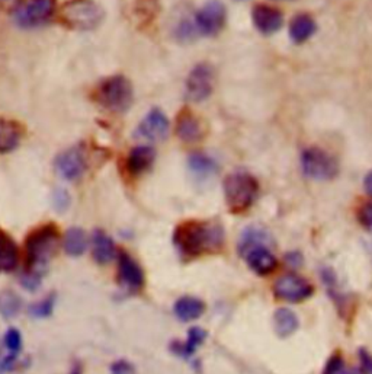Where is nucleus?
Returning <instances> with one entry per match:
<instances>
[{"label": "nucleus", "instance_id": "nucleus-19", "mask_svg": "<svg viewBox=\"0 0 372 374\" xmlns=\"http://www.w3.org/2000/svg\"><path fill=\"white\" fill-rule=\"evenodd\" d=\"M205 310V305L198 297L183 295L179 300H176L173 306L175 316L182 322H192L202 316Z\"/></svg>", "mask_w": 372, "mask_h": 374}, {"label": "nucleus", "instance_id": "nucleus-36", "mask_svg": "<svg viewBox=\"0 0 372 374\" xmlns=\"http://www.w3.org/2000/svg\"><path fill=\"white\" fill-rule=\"evenodd\" d=\"M361 361H362L363 370L366 373L372 374V357L366 351H363V350H361Z\"/></svg>", "mask_w": 372, "mask_h": 374}, {"label": "nucleus", "instance_id": "nucleus-27", "mask_svg": "<svg viewBox=\"0 0 372 374\" xmlns=\"http://www.w3.org/2000/svg\"><path fill=\"white\" fill-rule=\"evenodd\" d=\"M56 302H57L56 293H50L47 297L43 298V300L31 305L29 309H28V313L33 319H47L53 315L54 308H56Z\"/></svg>", "mask_w": 372, "mask_h": 374}, {"label": "nucleus", "instance_id": "nucleus-8", "mask_svg": "<svg viewBox=\"0 0 372 374\" xmlns=\"http://www.w3.org/2000/svg\"><path fill=\"white\" fill-rule=\"evenodd\" d=\"M56 12V0H28L15 12V22L25 29L41 26Z\"/></svg>", "mask_w": 372, "mask_h": 374}, {"label": "nucleus", "instance_id": "nucleus-30", "mask_svg": "<svg viewBox=\"0 0 372 374\" xmlns=\"http://www.w3.org/2000/svg\"><path fill=\"white\" fill-rule=\"evenodd\" d=\"M4 343L5 347L9 353L14 354H19V351L22 350V335L16 328H9L4 336Z\"/></svg>", "mask_w": 372, "mask_h": 374}, {"label": "nucleus", "instance_id": "nucleus-23", "mask_svg": "<svg viewBox=\"0 0 372 374\" xmlns=\"http://www.w3.org/2000/svg\"><path fill=\"white\" fill-rule=\"evenodd\" d=\"M299 326H300L299 318H296V315L292 310L286 308H281L275 312L274 328L277 335L281 336V338H286V336L292 335L296 329H299Z\"/></svg>", "mask_w": 372, "mask_h": 374}, {"label": "nucleus", "instance_id": "nucleus-15", "mask_svg": "<svg viewBox=\"0 0 372 374\" xmlns=\"http://www.w3.org/2000/svg\"><path fill=\"white\" fill-rule=\"evenodd\" d=\"M252 19L254 26L267 35L275 34L277 31H279V28L282 26L284 18L282 14L272 6L268 5H257L253 8L252 12Z\"/></svg>", "mask_w": 372, "mask_h": 374}, {"label": "nucleus", "instance_id": "nucleus-7", "mask_svg": "<svg viewBox=\"0 0 372 374\" xmlns=\"http://www.w3.org/2000/svg\"><path fill=\"white\" fill-rule=\"evenodd\" d=\"M304 173L316 181H330L339 172V165L331 155L323 148L310 147L301 156Z\"/></svg>", "mask_w": 372, "mask_h": 374}, {"label": "nucleus", "instance_id": "nucleus-4", "mask_svg": "<svg viewBox=\"0 0 372 374\" xmlns=\"http://www.w3.org/2000/svg\"><path fill=\"white\" fill-rule=\"evenodd\" d=\"M259 196L257 181L246 172L230 173L224 181V197L229 210L234 214L247 211Z\"/></svg>", "mask_w": 372, "mask_h": 374}, {"label": "nucleus", "instance_id": "nucleus-14", "mask_svg": "<svg viewBox=\"0 0 372 374\" xmlns=\"http://www.w3.org/2000/svg\"><path fill=\"white\" fill-rule=\"evenodd\" d=\"M118 281L133 291L143 288L145 281L140 264L124 251L118 252Z\"/></svg>", "mask_w": 372, "mask_h": 374}, {"label": "nucleus", "instance_id": "nucleus-37", "mask_svg": "<svg viewBox=\"0 0 372 374\" xmlns=\"http://www.w3.org/2000/svg\"><path fill=\"white\" fill-rule=\"evenodd\" d=\"M21 2L22 0H0V5L8 9H12V8L18 9L21 6Z\"/></svg>", "mask_w": 372, "mask_h": 374}, {"label": "nucleus", "instance_id": "nucleus-12", "mask_svg": "<svg viewBox=\"0 0 372 374\" xmlns=\"http://www.w3.org/2000/svg\"><path fill=\"white\" fill-rule=\"evenodd\" d=\"M169 120L160 109H153L140 123L137 136L148 141H163L169 134Z\"/></svg>", "mask_w": 372, "mask_h": 374}, {"label": "nucleus", "instance_id": "nucleus-17", "mask_svg": "<svg viewBox=\"0 0 372 374\" xmlns=\"http://www.w3.org/2000/svg\"><path fill=\"white\" fill-rule=\"evenodd\" d=\"M92 243H93V259L100 266L109 264L110 261H113L118 255L114 241L110 239V236L108 233H105L100 229L95 231L93 238H92Z\"/></svg>", "mask_w": 372, "mask_h": 374}, {"label": "nucleus", "instance_id": "nucleus-32", "mask_svg": "<svg viewBox=\"0 0 372 374\" xmlns=\"http://www.w3.org/2000/svg\"><path fill=\"white\" fill-rule=\"evenodd\" d=\"M53 206L60 213L66 211L68 208V206H70V196H68V193L66 190H63V188L56 190L53 193Z\"/></svg>", "mask_w": 372, "mask_h": 374}, {"label": "nucleus", "instance_id": "nucleus-13", "mask_svg": "<svg viewBox=\"0 0 372 374\" xmlns=\"http://www.w3.org/2000/svg\"><path fill=\"white\" fill-rule=\"evenodd\" d=\"M86 168L85 156L81 148L71 147L68 151L60 153L56 159V171L57 173L67 179V181H76L79 179Z\"/></svg>", "mask_w": 372, "mask_h": 374}, {"label": "nucleus", "instance_id": "nucleus-38", "mask_svg": "<svg viewBox=\"0 0 372 374\" xmlns=\"http://www.w3.org/2000/svg\"><path fill=\"white\" fill-rule=\"evenodd\" d=\"M363 186H365V191L372 197V171L365 176Z\"/></svg>", "mask_w": 372, "mask_h": 374}, {"label": "nucleus", "instance_id": "nucleus-21", "mask_svg": "<svg viewBox=\"0 0 372 374\" xmlns=\"http://www.w3.org/2000/svg\"><path fill=\"white\" fill-rule=\"evenodd\" d=\"M314 32H316V22L310 15L306 14L296 15L292 18L289 24V36L296 44L304 43L309 39H311Z\"/></svg>", "mask_w": 372, "mask_h": 374}, {"label": "nucleus", "instance_id": "nucleus-18", "mask_svg": "<svg viewBox=\"0 0 372 374\" xmlns=\"http://www.w3.org/2000/svg\"><path fill=\"white\" fill-rule=\"evenodd\" d=\"M156 153L152 147L138 146L130 152L127 159V169L131 175H141L152 168Z\"/></svg>", "mask_w": 372, "mask_h": 374}, {"label": "nucleus", "instance_id": "nucleus-24", "mask_svg": "<svg viewBox=\"0 0 372 374\" xmlns=\"http://www.w3.org/2000/svg\"><path fill=\"white\" fill-rule=\"evenodd\" d=\"M207 338V332L201 328H192L190 329V333H188V338H186L185 343H173L172 344V351L176 354V355H180L183 358L186 357H191L197 348L205 341Z\"/></svg>", "mask_w": 372, "mask_h": 374}, {"label": "nucleus", "instance_id": "nucleus-2", "mask_svg": "<svg viewBox=\"0 0 372 374\" xmlns=\"http://www.w3.org/2000/svg\"><path fill=\"white\" fill-rule=\"evenodd\" d=\"M58 245L60 231L54 223L33 229L25 241V270L43 271V267L56 256Z\"/></svg>", "mask_w": 372, "mask_h": 374}, {"label": "nucleus", "instance_id": "nucleus-16", "mask_svg": "<svg viewBox=\"0 0 372 374\" xmlns=\"http://www.w3.org/2000/svg\"><path fill=\"white\" fill-rule=\"evenodd\" d=\"M19 264V249L12 236L0 229V273H12Z\"/></svg>", "mask_w": 372, "mask_h": 374}, {"label": "nucleus", "instance_id": "nucleus-33", "mask_svg": "<svg viewBox=\"0 0 372 374\" xmlns=\"http://www.w3.org/2000/svg\"><path fill=\"white\" fill-rule=\"evenodd\" d=\"M358 220L363 229L372 232V203H366L359 208Z\"/></svg>", "mask_w": 372, "mask_h": 374}, {"label": "nucleus", "instance_id": "nucleus-31", "mask_svg": "<svg viewBox=\"0 0 372 374\" xmlns=\"http://www.w3.org/2000/svg\"><path fill=\"white\" fill-rule=\"evenodd\" d=\"M345 373V360L341 354H333L324 368H323V373L321 374H343Z\"/></svg>", "mask_w": 372, "mask_h": 374}, {"label": "nucleus", "instance_id": "nucleus-39", "mask_svg": "<svg viewBox=\"0 0 372 374\" xmlns=\"http://www.w3.org/2000/svg\"><path fill=\"white\" fill-rule=\"evenodd\" d=\"M343 374H369V373H366L365 370H361V368H352V370L345 371Z\"/></svg>", "mask_w": 372, "mask_h": 374}, {"label": "nucleus", "instance_id": "nucleus-35", "mask_svg": "<svg viewBox=\"0 0 372 374\" xmlns=\"http://www.w3.org/2000/svg\"><path fill=\"white\" fill-rule=\"evenodd\" d=\"M18 355H19V354L9 353L8 355H5L2 360H0V374L8 373V371H11V370L14 368V365L16 364Z\"/></svg>", "mask_w": 372, "mask_h": 374}, {"label": "nucleus", "instance_id": "nucleus-25", "mask_svg": "<svg viewBox=\"0 0 372 374\" xmlns=\"http://www.w3.org/2000/svg\"><path fill=\"white\" fill-rule=\"evenodd\" d=\"M202 128L200 121L192 114H183L177 120V136L186 141V143H194L201 138Z\"/></svg>", "mask_w": 372, "mask_h": 374}, {"label": "nucleus", "instance_id": "nucleus-28", "mask_svg": "<svg viewBox=\"0 0 372 374\" xmlns=\"http://www.w3.org/2000/svg\"><path fill=\"white\" fill-rule=\"evenodd\" d=\"M190 168L197 175H201V176H208V175L214 173L215 169H217L214 161L211 158L205 156V155H201V153H194L190 158Z\"/></svg>", "mask_w": 372, "mask_h": 374}, {"label": "nucleus", "instance_id": "nucleus-40", "mask_svg": "<svg viewBox=\"0 0 372 374\" xmlns=\"http://www.w3.org/2000/svg\"><path fill=\"white\" fill-rule=\"evenodd\" d=\"M70 374H82V370H81V367H79V365H74V367H73V370L70 371Z\"/></svg>", "mask_w": 372, "mask_h": 374}, {"label": "nucleus", "instance_id": "nucleus-1", "mask_svg": "<svg viewBox=\"0 0 372 374\" xmlns=\"http://www.w3.org/2000/svg\"><path fill=\"white\" fill-rule=\"evenodd\" d=\"M173 242L183 256L197 258L222 245V231L218 224L208 221H185L176 228Z\"/></svg>", "mask_w": 372, "mask_h": 374}, {"label": "nucleus", "instance_id": "nucleus-10", "mask_svg": "<svg viewBox=\"0 0 372 374\" xmlns=\"http://www.w3.org/2000/svg\"><path fill=\"white\" fill-rule=\"evenodd\" d=\"M214 88V71L207 63L195 66L186 79V96L194 102L205 101Z\"/></svg>", "mask_w": 372, "mask_h": 374}, {"label": "nucleus", "instance_id": "nucleus-29", "mask_svg": "<svg viewBox=\"0 0 372 374\" xmlns=\"http://www.w3.org/2000/svg\"><path fill=\"white\" fill-rule=\"evenodd\" d=\"M43 277H44V273L43 271H35V270H24V273L21 274L19 277V281H21V285L33 293L38 290L41 287V283H43Z\"/></svg>", "mask_w": 372, "mask_h": 374}, {"label": "nucleus", "instance_id": "nucleus-22", "mask_svg": "<svg viewBox=\"0 0 372 374\" xmlns=\"http://www.w3.org/2000/svg\"><path fill=\"white\" fill-rule=\"evenodd\" d=\"M88 245L89 242H88L86 232L82 231L81 228H70L66 232L64 239H63L64 252L73 258H78L83 255L88 249Z\"/></svg>", "mask_w": 372, "mask_h": 374}, {"label": "nucleus", "instance_id": "nucleus-11", "mask_svg": "<svg viewBox=\"0 0 372 374\" xmlns=\"http://www.w3.org/2000/svg\"><path fill=\"white\" fill-rule=\"evenodd\" d=\"M227 19L226 6L219 0H210L197 14L195 24L201 34L207 36L217 35L222 28H224Z\"/></svg>", "mask_w": 372, "mask_h": 374}, {"label": "nucleus", "instance_id": "nucleus-34", "mask_svg": "<svg viewBox=\"0 0 372 374\" xmlns=\"http://www.w3.org/2000/svg\"><path fill=\"white\" fill-rule=\"evenodd\" d=\"M109 374H135L134 365L127 360H118L110 365Z\"/></svg>", "mask_w": 372, "mask_h": 374}, {"label": "nucleus", "instance_id": "nucleus-9", "mask_svg": "<svg viewBox=\"0 0 372 374\" xmlns=\"http://www.w3.org/2000/svg\"><path fill=\"white\" fill-rule=\"evenodd\" d=\"M314 293L313 285L299 274L281 276L274 284V294L279 300L289 303H301Z\"/></svg>", "mask_w": 372, "mask_h": 374}, {"label": "nucleus", "instance_id": "nucleus-26", "mask_svg": "<svg viewBox=\"0 0 372 374\" xmlns=\"http://www.w3.org/2000/svg\"><path fill=\"white\" fill-rule=\"evenodd\" d=\"M22 309L21 297L12 290L0 291V316L4 319H14Z\"/></svg>", "mask_w": 372, "mask_h": 374}, {"label": "nucleus", "instance_id": "nucleus-3", "mask_svg": "<svg viewBox=\"0 0 372 374\" xmlns=\"http://www.w3.org/2000/svg\"><path fill=\"white\" fill-rule=\"evenodd\" d=\"M262 231L249 229L242 239V253L247 267L257 276H269L278 267L277 256L268 249Z\"/></svg>", "mask_w": 372, "mask_h": 374}, {"label": "nucleus", "instance_id": "nucleus-6", "mask_svg": "<svg viewBox=\"0 0 372 374\" xmlns=\"http://www.w3.org/2000/svg\"><path fill=\"white\" fill-rule=\"evenodd\" d=\"M133 86L124 76L108 78L98 88V102L113 112H125L133 103Z\"/></svg>", "mask_w": 372, "mask_h": 374}, {"label": "nucleus", "instance_id": "nucleus-20", "mask_svg": "<svg viewBox=\"0 0 372 374\" xmlns=\"http://www.w3.org/2000/svg\"><path fill=\"white\" fill-rule=\"evenodd\" d=\"M22 127L16 121L0 118V153H9L19 146Z\"/></svg>", "mask_w": 372, "mask_h": 374}, {"label": "nucleus", "instance_id": "nucleus-5", "mask_svg": "<svg viewBox=\"0 0 372 374\" xmlns=\"http://www.w3.org/2000/svg\"><path fill=\"white\" fill-rule=\"evenodd\" d=\"M61 22L76 31L95 29L103 19V11L93 0H68L60 11Z\"/></svg>", "mask_w": 372, "mask_h": 374}]
</instances>
